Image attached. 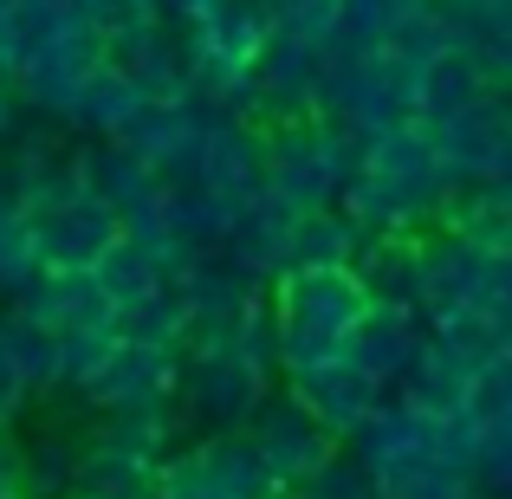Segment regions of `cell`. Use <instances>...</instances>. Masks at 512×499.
Listing matches in <instances>:
<instances>
[{"instance_id": "6da1fadb", "label": "cell", "mask_w": 512, "mask_h": 499, "mask_svg": "<svg viewBox=\"0 0 512 499\" xmlns=\"http://www.w3.org/2000/svg\"><path fill=\"white\" fill-rule=\"evenodd\" d=\"M363 286L350 266H292L266 286L273 312V363L279 376H305L318 363H338L350 331L363 318Z\"/></svg>"}, {"instance_id": "7a4b0ae2", "label": "cell", "mask_w": 512, "mask_h": 499, "mask_svg": "<svg viewBox=\"0 0 512 499\" xmlns=\"http://www.w3.org/2000/svg\"><path fill=\"white\" fill-rule=\"evenodd\" d=\"M26 227H33L39 273H91L98 253H111L117 234H124L117 208H104V201L91 195L85 182H72V175L26 208Z\"/></svg>"}, {"instance_id": "3957f363", "label": "cell", "mask_w": 512, "mask_h": 499, "mask_svg": "<svg viewBox=\"0 0 512 499\" xmlns=\"http://www.w3.org/2000/svg\"><path fill=\"white\" fill-rule=\"evenodd\" d=\"M240 435H247L253 454H260V467L273 474L279 493H299L305 480H312L318 467L338 454V441H331L325 428H318L312 415H305L299 402L286 396V389H266L260 409L247 415V428H240Z\"/></svg>"}, {"instance_id": "277c9868", "label": "cell", "mask_w": 512, "mask_h": 499, "mask_svg": "<svg viewBox=\"0 0 512 499\" xmlns=\"http://www.w3.org/2000/svg\"><path fill=\"white\" fill-rule=\"evenodd\" d=\"M175 370L182 357L175 350H156V344H124L117 337L111 357L78 383V402L91 415H117V409H169L175 396Z\"/></svg>"}, {"instance_id": "5b68a950", "label": "cell", "mask_w": 512, "mask_h": 499, "mask_svg": "<svg viewBox=\"0 0 512 499\" xmlns=\"http://www.w3.org/2000/svg\"><path fill=\"white\" fill-rule=\"evenodd\" d=\"M428 143H435L448 182H493V175H506V163H512V117H506L500 98H480L474 111H461V117L428 130Z\"/></svg>"}, {"instance_id": "8992f818", "label": "cell", "mask_w": 512, "mask_h": 499, "mask_svg": "<svg viewBox=\"0 0 512 499\" xmlns=\"http://www.w3.org/2000/svg\"><path fill=\"white\" fill-rule=\"evenodd\" d=\"M286 396L299 402V409L312 415L331 441H344L350 428H357L363 415L389 396V389L370 383V376H363L350 357H338V363H318V370H305V376H286Z\"/></svg>"}, {"instance_id": "52a82bcc", "label": "cell", "mask_w": 512, "mask_h": 499, "mask_svg": "<svg viewBox=\"0 0 512 499\" xmlns=\"http://www.w3.org/2000/svg\"><path fill=\"white\" fill-rule=\"evenodd\" d=\"M422 344H428L422 312H409V305H363V318H357V331H350L344 357L357 363L370 383L396 389V376L415 363V350H422Z\"/></svg>"}, {"instance_id": "ba28073f", "label": "cell", "mask_w": 512, "mask_h": 499, "mask_svg": "<svg viewBox=\"0 0 512 499\" xmlns=\"http://www.w3.org/2000/svg\"><path fill=\"white\" fill-rule=\"evenodd\" d=\"M72 182H85L104 208H117V221H124L130 208H143V201L163 188L117 137H85V143H78V150H72Z\"/></svg>"}, {"instance_id": "9c48e42d", "label": "cell", "mask_w": 512, "mask_h": 499, "mask_svg": "<svg viewBox=\"0 0 512 499\" xmlns=\"http://www.w3.org/2000/svg\"><path fill=\"white\" fill-rule=\"evenodd\" d=\"M428 350L454 363L461 376H480L487 363H506V318L500 312H441L428 318Z\"/></svg>"}, {"instance_id": "30bf717a", "label": "cell", "mask_w": 512, "mask_h": 499, "mask_svg": "<svg viewBox=\"0 0 512 499\" xmlns=\"http://www.w3.org/2000/svg\"><path fill=\"white\" fill-rule=\"evenodd\" d=\"M143 91L130 85L124 72H117L111 59H98L85 72V85H78V98H72V111H65V124L72 130H85V137H124V124L143 111Z\"/></svg>"}, {"instance_id": "8fae6325", "label": "cell", "mask_w": 512, "mask_h": 499, "mask_svg": "<svg viewBox=\"0 0 512 499\" xmlns=\"http://www.w3.org/2000/svg\"><path fill=\"white\" fill-rule=\"evenodd\" d=\"M91 279H98V292L111 299V312H130V305H143L150 292L169 286V273L150 260V253H137L124 234H117L111 253H98V266H91Z\"/></svg>"}, {"instance_id": "7c38bea8", "label": "cell", "mask_w": 512, "mask_h": 499, "mask_svg": "<svg viewBox=\"0 0 512 499\" xmlns=\"http://www.w3.org/2000/svg\"><path fill=\"white\" fill-rule=\"evenodd\" d=\"M0 350H7V363L20 370V383L33 389V396L39 389H59V337L46 325H33V318L0 305Z\"/></svg>"}, {"instance_id": "4fadbf2b", "label": "cell", "mask_w": 512, "mask_h": 499, "mask_svg": "<svg viewBox=\"0 0 512 499\" xmlns=\"http://www.w3.org/2000/svg\"><path fill=\"white\" fill-rule=\"evenodd\" d=\"M357 247H363V234L344 221L338 208L305 214V221L292 227V260H286V273H292V266H350V260H357Z\"/></svg>"}, {"instance_id": "5bb4252c", "label": "cell", "mask_w": 512, "mask_h": 499, "mask_svg": "<svg viewBox=\"0 0 512 499\" xmlns=\"http://www.w3.org/2000/svg\"><path fill=\"white\" fill-rule=\"evenodd\" d=\"M266 7H273V33L305 46H331L344 26V0H266Z\"/></svg>"}, {"instance_id": "9a60e30c", "label": "cell", "mask_w": 512, "mask_h": 499, "mask_svg": "<svg viewBox=\"0 0 512 499\" xmlns=\"http://www.w3.org/2000/svg\"><path fill=\"white\" fill-rule=\"evenodd\" d=\"M39 279V253H33V227L26 214H0V299H13L20 286Z\"/></svg>"}, {"instance_id": "2e32d148", "label": "cell", "mask_w": 512, "mask_h": 499, "mask_svg": "<svg viewBox=\"0 0 512 499\" xmlns=\"http://www.w3.org/2000/svg\"><path fill=\"white\" fill-rule=\"evenodd\" d=\"M0 493H20V441L0 428Z\"/></svg>"}, {"instance_id": "e0dca14e", "label": "cell", "mask_w": 512, "mask_h": 499, "mask_svg": "<svg viewBox=\"0 0 512 499\" xmlns=\"http://www.w3.org/2000/svg\"><path fill=\"white\" fill-rule=\"evenodd\" d=\"M214 7V0H156V13H163V20H201V13H208Z\"/></svg>"}, {"instance_id": "ac0fdd59", "label": "cell", "mask_w": 512, "mask_h": 499, "mask_svg": "<svg viewBox=\"0 0 512 499\" xmlns=\"http://www.w3.org/2000/svg\"><path fill=\"white\" fill-rule=\"evenodd\" d=\"M13 117H20V104H13V85L0 78V150L13 143Z\"/></svg>"}, {"instance_id": "d6986e66", "label": "cell", "mask_w": 512, "mask_h": 499, "mask_svg": "<svg viewBox=\"0 0 512 499\" xmlns=\"http://www.w3.org/2000/svg\"><path fill=\"white\" fill-rule=\"evenodd\" d=\"M0 499H26V493H0Z\"/></svg>"}]
</instances>
